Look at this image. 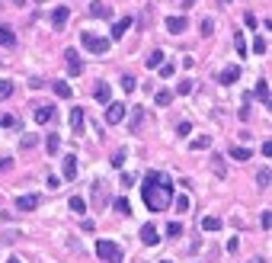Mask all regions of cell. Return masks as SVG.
Returning a JSON list of instances; mask_svg holds the SVG:
<instances>
[{
	"instance_id": "7c38bea8",
	"label": "cell",
	"mask_w": 272,
	"mask_h": 263,
	"mask_svg": "<svg viewBox=\"0 0 272 263\" xmlns=\"http://www.w3.org/2000/svg\"><path fill=\"white\" fill-rule=\"evenodd\" d=\"M166 32H173V36L186 32V16H170V20H166Z\"/></svg>"
},
{
	"instance_id": "1f68e13d",
	"label": "cell",
	"mask_w": 272,
	"mask_h": 263,
	"mask_svg": "<svg viewBox=\"0 0 272 263\" xmlns=\"http://www.w3.org/2000/svg\"><path fill=\"white\" fill-rule=\"evenodd\" d=\"M10 93H13V84L0 77V100H7V96H10Z\"/></svg>"
},
{
	"instance_id": "bcb514c9",
	"label": "cell",
	"mask_w": 272,
	"mask_h": 263,
	"mask_svg": "<svg viewBox=\"0 0 272 263\" xmlns=\"http://www.w3.org/2000/svg\"><path fill=\"white\" fill-rule=\"evenodd\" d=\"M7 263H23V260H16V257H10V260H7Z\"/></svg>"
},
{
	"instance_id": "e0dca14e",
	"label": "cell",
	"mask_w": 272,
	"mask_h": 263,
	"mask_svg": "<svg viewBox=\"0 0 272 263\" xmlns=\"http://www.w3.org/2000/svg\"><path fill=\"white\" fill-rule=\"evenodd\" d=\"M128 26H131V16H122V20H119L116 26H112V39H122V36H125V29H128Z\"/></svg>"
},
{
	"instance_id": "4dcf8cb0",
	"label": "cell",
	"mask_w": 272,
	"mask_h": 263,
	"mask_svg": "<svg viewBox=\"0 0 272 263\" xmlns=\"http://www.w3.org/2000/svg\"><path fill=\"white\" fill-rule=\"evenodd\" d=\"M256 183H259L262 189H266L269 183H272V173H269V170H259V173H256Z\"/></svg>"
},
{
	"instance_id": "d6a6232c",
	"label": "cell",
	"mask_w": 272,
	"mask_h": 263,
	"mask_svg": "<svg viewBox=\"0 0 272 263\" xmlns=\"http://www.w3.org/2000/svg\"><path fill=\"white\" fill-rule=\"evenodd\" d=\"M141 122H144L141 109H135V112H131V132H138V128H141Z\"/></svg>"
},
{
	"instance_id": "836d02e7",
	"label": "cell",
	"mask_w": 272,
	"mask_h": 263,
	"mask_svg": "<svg viewBox=\"0 0 272 263\" xmlns=\"http://www.w3.org/2000/svg\"><path fill=\"white\" fill-rule=\"evenodd\" d=\"M253 51H256V55H266V39H262V36H256V42H253Z\"/></svg>"
},
{
	"instance_id": "6da1fadb",
	"label": "cell",
	"mask_w": 272,
	"mask_h": 263,
	"mask_svg": "<svg viewBox=\"0 0 272 263\" xmlns=\"http://www.w3.org/2000/svg\"><path fill=\"white\" fill-rule=\"evenodd\" d=\"M141 199H144V206L151 209V212H166V206L173 203V183H170V177L151 170L141 180Z\"/></svg>"
},
{
	"instance_id": "c3c4849f",
	"label": "cell",
	"mask_w": 272,
	"mask_h": 263,
	"mask_svg": "<svg viewBox=\"0 0 272 263\" xmlns=\"http://www.w3.org/2000/svg\"><path fill=\"white\" fill-rule=\"evenodd\" d=\"M253 263H266V260H253Z\"/></svg>"
},
{
	"instance_id": "5bb4252c",
	"label": "cell",
	"mask_w": 272,
	"mask_h": 263,
	"mask_svg": "<svg viewBox=\"0 0 272 263\" xmlns=\"http://www.w3.org/2000/svg\"><path fill=\"white\" fill-rule=\"evenodd\" d=\"M237 77H240V68H237V64H231V68H224V71L218 74V84H234Z\"/></svg>"
},
{
	"instance_id": "f1b7e54d",
	"label": "cell",
	"mask_w": 272,
	"mask_h": 263,
	"mask_svg": "<svg viewBox=\"0 0 272 263\" xmlns=\"http://www.w3.org/2000/svg\"><path fill=\"white\" fill-rule=\"evenodd\" d=\"M0 125H4V128H20V119H16V116H10V112H7V116L0 119Z\"/></svg>"
},
{
	"instance_id": "ee69618b",
	"label": "cell",
	"mask_w": 272,
	"mask_h": 263,
	"mask_svg": "<svg viewBox=\"0 0 272 263\" xmlns=\"http://www.w3.org/2000/svg\"><path fill=\"white\" fill-rule=\"evenodd\" d=\"M215 173H218V177H224V164H221V157H215Z\"/></svg>"
},
{
	"instance_id": "8fae6325",
	"label": "cell",
	"mask_w": 272,
	"mask_h": 263,
	"mask_svg": "<svg viewBox=\"0 0 272 263\" xmlns=\"http://www.w3.org/2000/svg\"><path fill=\"white\" fill-rule=\"evenodd\" d=\"M16 209H20V212H32V209H39V196H20L16 199Z\"/></svg>"
},
{
	"instance_id": "74e56055",
	"label": "cell",
	"mask_w": 272,
	"mask_h": 263,
	"mask_svg": "<svg viewBox=\"0 0 272 263\" xmlns=\"http://www.w3.org/2000/svg\"><path fill=\"white\" fill-rule=\"evenodd\" d=\"M23 151H29V148H36V135H23Z\"/></svg>"
},
{
	"instance_id": "52a82bcc",
	"label": "cell",
	"mask_w": 272,
	"mask_h": 263,
	"mask_svg": "<svg viewBox=\"0 0 272 263\" xmlns=\"http://www.w3.org/2000/svg\"><path fill=\"white\" fill-rule=\"evenodd\" d=\"M106 199H109L106 183H103V180H96V183H93V206H96V209H103V206H106Z\"/></svg>"
},
{
	"instance_id": "83f0119b",
	"label": "cell",
	"mask_w": 272,
	"mask_h": 263,
	"mask_svg": "<svg viewBox=\"0 0 272 263\" xmlns=\"http://www.w3.org/2000/svg\"><path fill=\"white\" fill-rule=\"evenodd\" d=\"M71 212H77V215H83V212H86V203H83L80 196H74V199H71Z\"/></svg>"
},
{
	"instance_id": "4316f807",
	"label": "cell",
	"mask_w": 272,
	"mask_h": 263,
	"mask_svg": "<svg viewBox=\"0 0 272 263\" xmlns=\"http://www.w3.org/2000/svg\"><path fill=\"white\" fill-rule=\"evenodd\" d=\"M135 87H138V81H135L131 74H125V77H122V90H125V93H135Z\"/></svg>"
},
{
	"instance_id": "e575fe53",
	"label": "cell",
	"mask_w": 272,
	"mask_h": 263,
	"mask_svg": "<svg viewBox=\"0 0 272 263\" xmlns=\"http://www.w3.org/2000/svg\"><path fill=\"white\" fill-rule=\"evenodd\" d=\"M157 71H160V77L166 81V77H173V74H176V68H173V64H160Z\"/></svg>"
},
{
	"instance_id": "5b68a950",
	"label": "cell",
	"mask_w": 272,
	"mask_h": 263,
	"mask_svg": "<svg viewBox=\"0 0 272 263\" xmlns=\"http://www.w3.org/2000/svg\"><path fill=\"white\" fill-rule=\"evenodd\" d=\"M64 58H67V71H71V77L83 74V61H80V55H77V48H64Z\"/></svg>"
},
{
	"instance_id": "9c48e42d",
	"label": "cell",
	"mask_w": 272,
	"mask_h": 263,
	"mask_svg": "<svg viewBox=\"0 0 272 263\" xmlns=\"http://www.w3.org/2000/svg\"><path fill=\"white\" fill-rule=\"evenodd\" d=\"M141 241L147 244V247H157V241H160V238H157V225L147 222V225L141 228Z\"/></svg>"
},
{
	"instance_id": "30bf717a",
	"label": "cell",
	"mask_w": 272,
	"mask_h": 263,
	"mask_svg": "<svg viewBox=\"0 0 272 263\" xmlns=\"http://www.w3.org/2000/svg\"><path fill=\"white\" fill-rule=\"evenodd\" d=\"M256 100L262 103V106H272V90L266 81H256Z\"/></svg>"
},
{
	"instance_id": "f35d334b",
	"label": "cell",
	"mask_w": 272,
	"mask_h": 263,
	"mask_svg": "<svg viewBox=\"0 0 272 263\" xmlns=\"http://www.w3.org/2000/svg\"><path fill=\"white\" fill-rule=\"evenodd\" d=\"M202 36H215V23H212V20L202 23Z\"/></svg>"
},
{
	"instance_id": "d590c367",
	"label": "cell",
	"mask_w": 272,
	"mask_h": 263,
	"mask_svg": "<svg viewBox=\"0 0 272 263\" xmlns=\"http://www.w3.org/2000/svg\"><path fill=\"white\" fill-rule=\"evenodd\" d=\"M90 13H93V16H109L106 4H93V7H90Z\"/></svg>"
},
{
	"instance_id": "3957f363",
	"label": "cell",
	"mask_w": 272,
	"mask_h": 263,
	"mask_svg": "<svg viewBox=\"0 0 272 263\" xmlns=\"http://www.w3.org/2000/svg\"><path fill=\"white\" fill-rule=\"evenodd\" d=\"M96 253H100L103 260H109V263H122V247L112 244V241H96Z\"/></svg>"
},
{
	"instance_id": "7bdbcfd3",
	"label": "cell",
	"mask_w": 272,
	"mask_h": 263,
	"mask_svg": "<svg viewBox=\"0 0 272 263\" xmlns=\"http://www.w3.org/2000/svg\"><path fill=\"white\" fill-rule=\"evenodd\" d=\"M262 228H266V231L272 228V212H262Z\"/></svg>"
},
{
	"instance_id": "60d3db41",
	"label": "cell",
	"mask_w": 272,
	"mask_h": 263,
	"mask_svg": "<svg viewBox=\"0 0 272 263\" xmlns=\"http://www.w3.org/2000/svg\"><path fill=\"white\" fill-rule=\"evenodd\" d=\"M166 234H183V225L179 222H170V225H166Z\"/></svg>"
},
{
	"instance_id": "8992f818",
	"label": "cell",
	"mask_w": 272,
	"mask_h": 263,
	"mask_svg": "<svg viewBox=\"0 0 272 263\" xmlns=\"http://www.w3.org/2000/svg\"><path fill=\"white\" fill-rule=\"evenodd\" d=\"M51 116H55V106H48V103H36V106H32V119H36L39 125H42V122H48Z\"/></svg>"
},
{
	"instance_id": "7dc6e473",
	"label": "cell",
	"mask_w": 272,
	"mask_h": 263,
	"mask_svg": "<svg viewBox=\"0 0 272 263\" xmlns=\"http://www.w3.org/2000/svg\"><path fill=\"white\" fill-rule=\"evenodd\" d=\"M13 4H16V7H20V4H26V0H13Z\"/></svg>"
},
{
	"instance_id": "cb8c5ba5",
	"label": "cell",
	"mask_w": 272,
	"mask_h": 263,
	"mask_svg": "<svg viewBox=\"0 0 272 263\" xmlns=\"http://www.w3.org/2000/svg\"><path fill=\"white\" fill-rule=\"evenodd\" d=\"M55 93L61 96V100H71V96H74V90H71V87H67L64 81H58V84H55Z\"/></svg>"
},
{
	"instance_id": "277c9868",
	"label": "cell",
	"mask_w": 272,
	"mask_h": 263,
	"mask_svg": "<svg viewBox=\"0 0 272 263\" xmlns=\"http://www.w3.org/2000/svg\"><path fill=\"white\" fill-rule=\"evenodd\" d=\"M125 116H128V106H125V103H106V122H109V125L125 122Z\"/></svg>"
},
{
	"instance_id": "ba28073f",
	"label": "cell",
	"mask_w": 272,
	"mask_h": 263,
	"mask_svg": "<svg viewBox=\"0 0 272 263\" xmlns=\"http://www.w3.org/2000/svg\"><path fill=\"white\" fill-rule=\"evenodd\" d=\"M61 173H64V180L77 177V157L74 154H64V161H61Z\"/></svg>"
},
{
	"instance_id": "ac0fdd59",
	"label": "cell",
	"mask_w": 272,
	"mask_h": 263,
	"mask_svg": "<svg viewBox=\"0 0 272 263\" xmlns=\"http://www.w3.org/2000/svg\"><path fill=\"white\" fill-rule=\"evenodd\" d=\"M93 96H96V100H100V103H109V96H112V90H109V84H96V90H93Z\"/></svg>"
},
{
	"instance_id": "8d00e7d4",
	"label": "cell",
	"mask_w": 272,
	"mask_h": 263,
	"mask_svg": "<svg viewBox=\"0 0 272 263\" xmlns=\"http://www.w3.org/2000/svg\"><path fill=\"white\" fill-rule=\"evenodd\" d=\"M116 212H119V215H131V212H128V199H116Z\"/></svg>"
},
{
	"instance_id": "44dd1931",
	"label": "cell",
	"mask_w": 272,
	"mask_h": 263,
	"mask_svg": "<svg viewBox=\"0 0 272 263\" xmlns=\"http://www.w3.org/2000/svg\"><path fill=\"white\" fill-rule=\"evenodd\" d=\"M234 48L240 51V58H247V51H250V45H247V39H243V32H237L234 36Z\"/></svg>"
},
{
	"instance_id": "2e32d148",
	"label": "cell",
	"mask_w": 272,
	"mask_h": 263,
	"mask_svg": "<svg viewBox=\"0 0 272 263\" xmlns=\"http://www.w3.org/2000/svg\"><path fill=\"white\" fill-rule=\"evenodd\" d=\"M0 45H7V48H13V45H16V36H13L10 26H0Z\"/></svg>"
},
{
	"instance_id": "b9f144b4",
	"label": "cell",
	"mask_w": 272,
	"mask_h": 263,
	"mask_svg": "<svg viewBox=\"0 0 272 263\" xmlns=\"http://www.w3.org/2000/svg\"><path fill=\"white\" fill-rule=\"evenodd\" d=\"M176 93H183V96H186V93H192V81H183V84L176 87Z\"/></svg>"
},
{
	"instance_id": "d6986e66",
	"label": "cell",
	"mask_w": 272,
	"mask_h": 263,
	"mask_svg": "<svg viewBox=\"0 0 272 263\" xmlns=\"http://www.w3.org/2000/svg\"><path fill=\"white\" fill-rule=\"evenodd\" d=\"M45 151H48L51 157L61 151V135H48V138H45Z\"/></svg>"
},
{
	"instance_id": "ab89813d",
	"label": "cell",
	"mask_w": 272,
	"mask_h": 263,
	"mask_svg": "<svg viewBox=\"0 0 272 263\" xmlns=\"http://www.w3.org/2000/svg\"><path fill=\"white\" fill-rule=\"evenodd\" d=\"M176 209H179V212H189V196H179L176 199Z\"/></svg>"
},
{
	"instance_id": "f6af8a7d",
	"label": "cell",
	"mask_w": 272,
	"mask_h": 263,
	"mask_svg": "<svg viewBox=\"0 0 272 263\" xmlns=\"http://www.w3.org/2000/svg\"><path fill=\"white\" fill-rule=\"evenodd\" d=\"M13 167V161H10V157H4V161H0V173H4V170H10Z\"/></svg>"
},
{
	"instance_id": "7a4b0ae2",
	"label": "cell",
	"mask_w": 272,
	"mask_h": 263,
	"mask_svg": "<svg viewBox=\"0 0 272 263\" xmlns=\"http://www.w3.org/2000/svg\"><path fill=\"white\" fill-rule=\"evenodd\" d=\"M80 45L86 51H93V55H106V51H109V39L96 36V32H80Z\"/></svg>"
},
{
	"instance_id": "9a60e30c",
	"label": "cell",
	"mask_w": 272,
	"mask_h": 263,
	"mask_svg": "<svg viewBox=\"0 0 272 263\" xmlns=\"http://www.w3.org/2000/svg\"><path fill=\"white\" fill-rule=\"evenodd\" d=\"M67 16H71V10H67V7H58V10L51 13V26H55V29H61V26L67 23Z\"/></svg>"
},
{
	"instance_id": "d4e9b609",
	"label": "cell",
	"mask_w": 272,
	"mask_h": 263,
	"mask_svg": "<svg viewBox=\"0 0 272 263\" xmlns=\"http://www.w3.org/2000/svg\"><path fill=\"white\" fill-rule=\"evenodd\" d=\"M154 103H157V106H170V103H173V93H170V90H160V93L154 96Z\"/></svg>"
},
{
	"instance_id": "4fadbf2b",
	"label": "cell",
	"mask_w": 272,
	"mask_h": 263,
	"mask_svg": "<svg viewBox=\"0 0 272 263\" xmlns=\"http://www.w3.org/2000/svg\"><path fill=\"white\" fill-rule=\"evenodd\" d=\"M71 132L74 135H83V109L80 106L71 109Z\"/></svg>"
},
{
	"instance_id": "ffe728a7",
	"label": "cell",
	"mask_w": 272,
	"mask_h": 263,
	"mask_svg": "<svg viewBox=\"0 0 272 263\" xmlns=\"http://www.w3.org/2000/svg\"><path fill=\"white\" fill-rule=\"evenodd\" d=\"M202 228H205V231H218V228H221V218H218V215H205V218H202Z\"/></svg>"
},
{
	"instance_id": "7402d4cb",
	"label": "cell",
	"mask_w": 272,
	"mask_h": 263,
	"mask_svg": "<svg viewBox=\"0 0 272 263\" xmlns=\"http://www.w3.org/2000/svg\"><path fill=\"white\" fill-rule=\"evenodd\" d=\"M231 157H234V161H250L253 151H250V148H240V145H237V148H231Z\"/></svg>"
},
{
	"instance_id": "484cf974",
	"label": "cell",
	"mask_w": 272,
	"mask_h": 263,
	"mask_svg": "<svg viewBox=\"0 0 272 263\" xmlns=\"http://www.w3.org/2000/svg\"><path fill=\"white\" fill-rule=\"evenodd\" d=\"M163 64V51H151L147 55V68H160Z\"/></svg>"
},
{
	"instance_id": "f546056e",
	"label": "cell",
	"mask_w": 272,
	"mask_h": 263,
	"mask_svg": "<svg viewBox=\"0 0 272 263\" xmlns=\"http://www.w3.org/2000/svg\"><path fill=\"white\" fill-rule=\"evenodd\" d=\"M109 164H112V167H116V170H119V167H122V164H125V151H122V148H119V151H116V154H112V157H109Z\"/></svg>"
},
{
	"instance_id": "603a6c76",
	"label": "cell",
	"mask_w": 272,
	"mask_h": 263,
	"mask_svg": "<svg viewBox=\"0 0 272 263\" xmlns=\"http://www.w3.org/2000/svg\"><path fill=\"white\" fill-rule=\"evenodd\" d=\"M205 148H212V135H199L192 142V151H205Z\"/></svg>"
},
{
	"instance_id": "681fc988",
	"label": "cell",
	"mask_w": 272,
	"mask_h": 263,
	"mask_svg": "<svg viewBox=\"0 0 272 263\" xmlns=\"http://www.w3.org/2000/svg\"><path fill=\"white\" fill-rule=\"evenodd\" d=\"M160 263H173V260H160Z\"/></svg>"
}]
</instances>
